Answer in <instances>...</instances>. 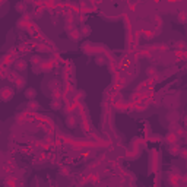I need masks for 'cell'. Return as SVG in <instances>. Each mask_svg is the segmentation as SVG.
Returning a JSON list of instances; mask_svg holds the SVG:
<instances>
[{
    "label": "cell",
    "instance_id": "6da1fadb",
    "mask_svg": "<svg viewBox=\"0 0 187 187\" xmlns=\"http://www.w3.org/2000/svg\"><path fill=\"white\" fill-rule=\"evenodd\" d=\"M12 96H13V89L10 86H3L2 88V100L3 101H9L12 100Z\"/></svg>",
    "mask_w": 187,
    "mask_h": 187
},
{
    "label": "cell",
    "instance_id": "7a4b0ae2",
    "mask_svg": "<svg viewBox=\"0 0 187 187\" xmlns=\"http://www.w3.org/2000/svg\"><path fill=\"white\" fill-rule=\"evenodd\" d=\"M53 67H54V63H53V60H48V61H42V63H41V70H44V72H50Z\"/></svg>",
    "mask_w": 187,
    "mask_h": 187
},
{
    "label": "cell",
    "instance_id": "3957f363",
    "mask_svg": "<svg viewBox=\"0 0 187 187\" xmlns=\"http://www.w3.org/2000/svg\"><path fill=\"white\" fill-rule=\"evenodd\" d=\"M25 67H26L25 60H23V59H18V60H16V72H21V70H23Z\"/></svg>",
    "mask_w": 187,
    "mask_h": 187
},
{
    "label": "cell",
    "instance_id": "277c9868",
    "mask_svg": "<svg viewBox=\"0 0 187 187\" xmlns=\"http://www.w3.org/2000/svg\"><path fill=\"white\" fill-rule=\"evenodd\" d=\"M170 183H171V186L178 187V184H180V177H178V175H170Z\"/></svg>",
    "mask_w": 187,
    "mask_h": 187
},
{
    "label": "cell",
    "instance_id": "5b68a950",
    "mask_svg": "<svg viewBox=\"0 0 187 187\" xmlns=\"http://www.w3.org/2000/svg\"><path fill=\"white\" fill-rule=\"evenodd\" d=\"M167 142H168V143H171V145H173V143H175V142H177V135H175V133H168V135H167Z\"/></svg>",
    "mask_w": 187,
    "mask_h": 187
},
{
    "label": "cell",
    "instance_id": "8992f818",
    "mask_svg": "<svg viewBox=\"0 0 187 187\" xmlns=\"http://www.w3.org/2000/svg\"><path fill=\"white\" fill-rule=\"evenodd\" d=\"M6 187H16V178L15 177H9L6 180Z\"/></svg>",
    "mask_w": 187,
    "mask_h": 187
},
{
    "label": "cell",
    "instance_id": "52a82bcc",
    "mask_svg": "<svg viewBox=\"0 0 187 187\" xmlns=\"http://www.w3.org/2000/svg\"><path fill=\"white\" fill-rule=\"evenodd\" d=\"M35 94H37V91L34 89V88H28V89H26V92H25V95H26V98H29V100H32V98L35 96Z\"/></svg>",
    "mask_w": 187,
    "mask_h": 187
},
{
    "label": "cell",
    "instance_id": "ba28073f",
    "mask_svg": "<svg viewBox=\"0 0 187 187\" xmlns=\"http://www.w3.org/2000/svg\"><path fill=\"white\" fill-rule=\"evenodd\" d=\"M60 107H61L60 100H53V101H51V108H53V110H59Z\"/></svg>",
    "mask_w": 187,
    "mask_h": 187
},
{
    "label": "cell",
    "instance_id": "9c48e42d",
    "mask_svg": "<svg viewBox=\"0 0 187 187\" xmlns=\"http://www.w3.org/2000/svg\"><path fill=\"white\" fill-rule=\"evenodd\" d=\"M69 37H70L72 40H75V41H76V40L79 38V31H76V29H72V32H69Z\"/></svg>",
    "mask_w": 187,
    "mask_h": 187
},
{
    "label": "cell",
    "instance_id": "30bf717a",
    "mask_svg": "<svg viewBox=\"0 0 187 187\" xmlns=\"http://www.w3.org/2000/svg\"><path fill=\"white\" fill-rule=\"evenodd\" d=\"M178 21H180L181 23L187 22V13H186V12H181V13H178Z\"/></svg>",
    "mask_w": 187,
    "mask_h": 187
},
{
    "label": "cell",
    "instance_id": "8fae6325",
    "mask_svg": "<svg viewBox=\"0 0 187 187\" xmlns=\"http://www.w3.org/2000/svg\"><path fill=\"white\" fill-rule=\"evenodd\" d=\"M28 108L29 110H38V102H37V101H29Z\"/></svg>",
    "mask_w": 187,
    "mask_h": 187
},
{
    "label": "cell",
    "instance_id": "7c38bea8",
    "mask_svg": "<svg viewBox=\"0 0 187 187\" xmlns=\"http://www.w3.org/2000/svg\"><path fill=\"white\" fill-rule=\"evenodd\" d=\"M170 151H171L173 155H178V154H180V148H178V146H171Z\"/></svg>",
    "mask_w": 187,
    "mask_h": 187
},
{
    "label": "cell",
    "instance_id": "4fadbf2b",
    "mask_svg": "<svg viewBox=\"0 0 187 187\" xmlns=\"http://www.w3.org/2000/svg\"><path fill=\"white\" fill-rule=\"evenodd\" d=\"M15 83H16V86H18V88H22L23 85H25V79H22V78H19L18 81H16V82H15Z\"/></svg>",
    "mask_w": 187,
    "mask_h": 187
},
{
    "label": "cell",
    "instance_id": "5bb4252c",
    "mask_svg": "<svg viewBox=\"0 0 187 187\" xmlns=\"http://www.w3.org/2000/svg\"><path fill=\"white\" fill-rule=\"evenodd\" d=\"M168 119H170V121H174V120L178 119V114H177V113H171V114L168 115Z\"/></svg>",
    "mask_w": 187,
    "mask_h": 187
},
{
    "label": "cell",
    "instance_id": "9a60e30c",
    "mask_svg": "<svg viewBox=\"0 0 187 187\" xmlns=\"http://www.w3.org/2000/svg\"><path fill=\"white\" fill-rule=\"evenodd\" d=\"M148 75H149V76H155V75H156V70L154 67H149V69H148Z\"/></svg>",
    "mask_w": 187,
    "mask_h": 187
},
{
    "label": "cell",
    "instance_id": "2e32d148",
    "mask_svg": "<svg viewBox=\"0 0 187 187\" xmlns=\"http://www.w3.org/2000/svg\"><path fill=\"white\" fill-rule=\"evenodd\" d=\"M32 64H34V66H35V64H41L40 57H32Z\"/></svg>",
    "mask_w": 187,
    "mask_h": 187
},
{
    "label": "cell",
    "instance_id": "e0dca14e",
    "mask_svg": "<svg viewBox=\"0 0 187 187\" xmlns=\"http://www.w3.org/2000/svg\"><path fill=\"white\" fill-rule=\"evenodd\" d=\"M177 46H178V48H180V50H184V48H186V42L180 41V42H177Z\"/></svg>",
    "mask_w": 187,
    "mask_h": 187
},
{
    "label": "cell",
    "instance_id": "ac0fdd59",
    "mask_svg": "<svg viewBox=\"0 0 187 187\" xmlns=\"http://www.w3.org/2000/svg\"><path fill=\"white\" fill-rule=\"evenodd\" d=\"M67 124H69V126H73V124H75V119H73V117H70V119L67 120Z\"/></svg>",
    "mask_w": 187,
    "mask_h": 187
},
{
    "label": "cell",
    "instance_id": "d6986e66",
    "mask_svg": "<svg viewBox=\"0 0 187 187\" xmlns=\"http://www.w3.org/2000/svg\"><path fill=\"white\" fill-rule=\"evenodd\" d=\"M60 171H61V174H67L69 173V168H66V167H61V170H60Z\"/></svg>",
    "mask_w": 187,
    "mask_h": 187
},
{
    "label": "cell",
    "instance_id": "ffe728a7",
    "mask_svg": "<svg viewBox=\"0 0 187 187\" xmlns=\"http://www.w3.org/2000/svg\"><path fill=\"white\" fill-rule=\"evenodd\" d=\"M181 152H183V154H181L183 158H187V151H181Z\"/></svg>",
    "mask_w": 187,
    "mask_h": 187
},
{
    "label": "cell",
    "instance_id": "44dd1931",
    "mask_svg": "<svg viewBox=\"0 0 187 187\" xmlns=\"http://www.w3.org/2000/svg\"><path fill=\"white\" fill-rule=\"evenodd\" d=\"M186 124H187V119H186Z\"/></svg>",
    "mask_w": 187,
    "mask_h": 187
}]
</instances>
